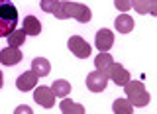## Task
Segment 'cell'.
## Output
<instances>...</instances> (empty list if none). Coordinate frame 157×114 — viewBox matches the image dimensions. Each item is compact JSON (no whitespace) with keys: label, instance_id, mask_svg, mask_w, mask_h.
Wrapping results in <instances>:
<instances>
[{"label":"cell","instance_id":"52a82bcc","mask_svg":"<svg viewBox=\"0 0 157 114\" xmlns=\"http://www.w3.org/2000/svg\"><path fill=\"white\" fill-rule=\"evenodd\" d=\"M33 98H36L37 104H41L43 108H51L55 104V95H53L51 87H37L36 92H33Z\"/></svg>","mask_w":157,"mask_h":114},{"label":"cell","instance_id":"d6986e66","mask_svg":"<svg viewBox=\"0 0 157 114\" xmlns=\"http://www.w3.org/2000/svg\"><path fill=\"white\" fill-rule=\"evenodd\" d=\"M6 37H8V45H10V47H20L24 41H26V32L16 28L14 32H10Z\"/></svg>","mask_w":157,"mask_h":114},{"label":"cell","instance_id":"5bb4252c","mask_svg":"<svg viewBox=\"0 0 157 114\" xmlns=\"http://www.w3.org/2000/svg\"><path fill=\"white\" fill-rule=\"evenodd\" d=\"M22 29L26 32V36H39L41 33V24H39V20L36 16H26Z\"/></svg>","mask_w":157,"mask_h":114},{"label":"cell","instance_id":"7c38bea8","mask_svg":"<svg viewBox=\"0 0 157 114\" xmlns=\"http://www.w3.org/2000/svg\"><path fill=\"white\" fill-rule=\"evenodd\" d=\"M32 71L36 73L37 77H47L49 73H51V63H49L45 57H36L32 61Z\"/></svg>","mask_w":157,"mask_h":114},{"label":"cell","instance_id":"3957f363","mask_svg":"<svg viewBox=\"0 0 157 114\" xmlns=\"http://www.w3.org/2000/svg\"><path fill=\"white\" fill-rule=\"evenodd\" d=\"M122 87L126 88V98L132 102V106H145L149 102V92L141 81H128Z\"/></svg>","mask_w":157,"mask_h":114},{"label":"cell","instance_id":"ffe728a7","mask_svg":"<svg viewBox=\"0 0 157 114\" xmlns=\"http://www.w3.org/2000/svg\"><path fill=\"white\" fill-rule=\"evenodd\" d=\"M57 4H59V0H41L39 6H41V10L45 14H53V12H55V8H57Z\"/></svg>","mask_w":157,"mask_h":114},{"label":"cell","instance_id":"30bf717a","mask_svg":"<svg viewBox=\"0 0 157 114\" xmlns=\"http://www.w3.org/2000/svg\"><path fill=\"white\" fill-rule=\"evenodd\" d=\"M37 79H39V77L32 71V69H29V71H26L24 75H20V77L16 79V87H18L22 92H28V91H32L33 87H37Z\"/></svg>","mask_w":157,"mask_h":114},{"label":"cell","instance_id":"ac0fdd59","mask_svg":"<svg viewBox=\"0 0 157 114\" xmlns=\"http://www.w3.org/2000/svg\"><path fill=\"white\" fill-rule=\"evenodd\" d=\"M112 61H114V59H112V55H110L108 51H100V53L94 57V67L98 69V71H106V69L110 67Z\"/></svg>","mask_w":157,"mask_h":114},{"label":"cell","instance_id":"2e32d148","mask_svg":"<svg viewBox=\"0 0 157 114\" xmlns=\"http://www.w3.org/2000/svg\"><path fill=\"white\" fill-rule=\"evenodd\" d=\"M51 91H53V95H55V96L65 98L69 92H71V85H69L67 81H63V79H57V81L51 85Z\"/></svg>","mask_w":157,"mask_h":114},{"label":"cell","instance_id":"ba28073f","mask_svg":"<svg viewBox=\"0 0 157 114\" xmlns=\"http://www.w3.org/2000/svg\"><path fill=\"white\" fill-rule=\"evenodd\" d=\"M94 45H96L98 51H110L112 45H114V33H112L110 29H106V28L98 29V32H96Z\"/></svg>","mask_w":157,"mask_h":114},{"label":"cell","instance_id":"8fae6325","mask_svg":"<svg viewBox=\"0 0 157 114\" xmlns=\"http://www.w3.org/2000/svg\"><path fill=\"white\" fill-rule=\"evenodd\" d=\"M132 8H136L140 14L157 16V0H132Z\"/></svg>","mask_w":157,"mask_h":114},{"label":"cell","instance_id":"e0dca14e","mask_svg":"<svg viewBox=\"0 0 157 114\" xmlns=\"http://www.w3.org/2000/svg\"><path fill=\"white\" fill-rule=\"evenodd\" d=\"M112 110L116 114H132L134 112V106H132V102L128 98H116L114 104H112Z\"/></svg>","mask_w":157,"mask_h":114},{"label":"cell","instance_id":"7a4b0ae2","mask_svg":"<svg viewBox=\"0 0 157 114\" xmlns=\"http://www.w3.org/2000/svg\"><path fill=\"white\" fill-rule=\"evenodd\" d=\"M18 10L12 0H0V37H6L10 32L16 29Z\"/></svg>","mask_w":157,"mask_h":114},{"label":"cell","instance_id":"9a60e30c","mask_svg":"<svg viewBox=\"0 0 157 114\" xmlns=\"http://www.w3.org/2000/svg\"><path fill=\"white\" fill-rule=\"evenodd\" d=\"M59 108H61L63 114H82L85 112V106L75 102V100H69V98H63V102L59 104Z\"/></svg>","mask_w":157,"mask_h":114},{"label":"cell","instance_id":"8992f818","mask_svg":"<svg viewBox=\"0 0 157 114\" xmlns=\"http://www.w3.org/2000/svg\"><path fill=\"white\" fill-rule=\"evenodd\" d=\"M67 45H69V49H71V51L75 53L77 57H81V59H86V57L92 53V47L88 45V43H86L81 36H73L71 39H69Z\"/></svg>","mask_w":157,"mask_h":114},{"label":"cell","instance_id":"5b68a950","mask_svg":"<svg viewBox=\"0 0 157 114\" xmlns=\"http://www.w3.org/2000/svg\"><path fill=\"white\" fill-rule=\"evenodd\" d=\"M106 75L108 79H112V81L116 83V85H124V83L130 81V71H126V67L124 65H120V63H114L112 61L110 63V67L106 69Z\"/></svg>","mask_w":157,"mask_h":114},{"label":"cell","instance_id":"277c9868","mask_svg":"<svg viewBox=\"0 0 157 114\" xmlns=\"http://www.w3.org/2000/svg\"><path fill=\"white\" fill-rule=\"evenodd\" d=\"M108 85V75H106V71H92L90 75L86 77V87H88V91H92V92H102L106 88Z\"/></svg>","mask_w":157,"mask_h":114},{"label":"cell","instance_id":"9c48e42d","mask_svg":"<svg viewBox=\"0 0 157 114\" xmlns=\"http://www.w3.org/2000/svg\"><path fill=\"white\" fill-rule=\"evenodd\" d=\"M22 51H20L18 47H4L2 51H0V63L2 65H6V67H12V65H16V63L22 61Z\"/></svg>","mask_w":157,"mask_h":114},{"label":"cell","instance_id":"7402d4cb","mask_svg":"<svg viewBox=\"0 0 157 114\" xmlns=\"http://www.w3.org/2000/svg\"><path fill=\"white\" fill-rule=\"evenodd\" d=\"M2 85H4V77H2V71H0V88H2Z\"/></svg>","mask_w":157,"mask_h":114},{"label":"cell","instance_id":"4fadbf2b","mask_svg":"<svg viewBox=\"0 0 157 114\" xmlns=\"http://www.w3.org/2000/svg\"><path fill=\"white\" fill-rule=\"evenodd\" d=\"M114 26H116V29H118L120 33H130L132 29H134V18L128 16V12H122L120 16L116 18Z\"/></svg>","mask_w":157,"mask_h":114},{"label":"cell","instance_id":"6da1fadb","mask_svg":"<svg viewBox=\"0 0 157 114\" xmlns=\"http://www.w3.org/2000/svg\"><path fill=\"white\" fill-rule=\"evenodd\" d=\"M53 16H55L57 20H69V18H73V20H77V22H81V24H86V22H90L92 14H90V8L85 6V4L63 0V2L57 4Z\"/></svg>","mask_w":157,"mask_h":114},{"label":"cell","instance_id":"44dd1931","mask_svg":"<svg viewBox=\"0 0 157 114\" xmlns=\"http://www.w3.org/2000/svg\"><path fill=\"white\" fill-rule=\"evenodd\" d=\"M114 6L120 10V12H128L132 8V0H114Z\"/></svg>","mask_w":157,"mask_h":114}]
</instances>
